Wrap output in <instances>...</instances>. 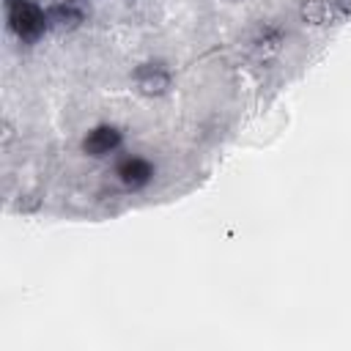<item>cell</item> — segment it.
<instances>
[{
  "mask_svg": "<svg viewBox=\"0 0 351 351\" xmlns=\"http://www.w3.org/2000/svg\"><path fill=\"white\" fill-rule=\"evenodd\" d=\"M8 22L14 27V33L19 38H38L47 27V19H44V11L30 3V0H11L8 5Z\"/></svg>",
  "mask_w": 351,
  "mask_h": 351,
  "instance_id": "cell-1",
  "label": "cell"
},
{
  "mask_svg": "<svg viewBox=\"0 0 351 351\" xmlns=\"http://www.w3.org/2000/svg\"><path fill=\"white\" fill-rule=\"evenodd\" d=\"M118 143H121L118 129H112V126H96V129L88 132V137L82 140V148H85V154H90V156H104V154L112 151Z\"/></svg>",
  "mask_w": 351,
  "mask_h": 351,
  "instance_id": "cell-2",
  "label": "cell"
},
{
  "mask_svg": "<svg viewBox=\"0 0 351 351\" xmlns=\"http://www.w3.org/2000/svg\"><path fill=\"white\" fill-rule=\"evenodd\" d=\"M151 176H154L151 162H145V159H140V156L123 159V162L118 165V178H121L126 186H132V189H137V186L148 184V181H151Z\"/></svg>",
  "mask_w": 351,
  "mask_h": 351,
  "instance_id": "cell-3",
  "label": "cell"
}]
</instances>
